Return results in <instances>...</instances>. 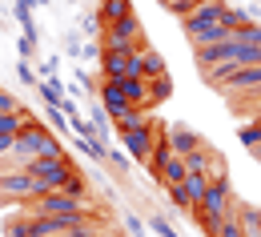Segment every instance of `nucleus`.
<instances>
[{"label": "nucleus", "instance_id": "obj_17", "mask_svg": "<svg viewBox=\"0 0 261 237\" xmlns=\"http://www.w3.org/2000/svg\"><path fill=\"white\" fill-rule=\"evenodd\" d=\"M181 185H185V193H189V205H201V197H205V189H209V177H205V173H185V181H181ZM193 209H189V213H193Z\"/></svg>", "mask_w": 261, "mask_h": 237}, {"label": "nucleus", "instance_id": "obj_8", "mask_svg": "<svg viewBox=\"0 0 261 237\" xmlns=\"http://www.w3.org/2000/svg\"><path fill=\"white\" fill-rule=\"evenodd\" d=\"M225 0H197L193 12L189 16H181V24H185V33H193V29H205V24H217L221 16H225Z\"/></svg>", "mask_w": 261, "mask_h": 237}, {"label": "nucleus", "instance_id": "obj_5", "mask_svg": "<svg viewBox=\"0 0 261 237\" xmlns=\"http://www.w3.org/2000/svg\"><path fill=\"white\" fill-rule=\"evenodd\" d=\"M121 133V145H125V153H129L133 161H149V153H153V141H157V121H145V125H133V129H117Z\"/></svg>", "mask_w": 261, "mask_h": 237}, {"label": "nucleus", "instance_id": "obj_13", "mask_svg": "<svg viewBox=\"0 0 261 237\" xmlns=\"http://www.w3.org/2000/svg\"><path fill=\"white\" fill-rule=\"evenodd\" d=\"M36 93H40V101L44 104H65V81L61 76H40V85H36Z\"/></svg>", "mask_w": 261, "mask_h": 237}, {"label": "nucleus", "instance_id": "obj_22", "mask_svg": "<svg viewBox=\"0 0 261 237\" xmlns=\"http://www.w3.org/2000/svg\"><path fill=\"white\" fill-rule=\"evenodd\" d=\"M100 33H105V20H100V12H85V16H81V36L100 40Z\"/></svg>", "mask_w": 261, "mask_h": 237}, {"label": "nucleus", "instance_id": "obj_27", "mask_svg": "<svg viewBox=\"0 0 261 237\" xmlns=\"http://www.w3.org/2000/svg\"><path fill=\"white\" fill-rule=\"evenodd\" d=\"M57 237H100V221L93 225V221H81V225H72V229H65V233Z\"/></svg>", "mask_w": 261, "mask_h": 237}, {"label": "nucleus", "instance_id": "obj_34", "mask_svg": "<svg viewBox=\"0 0 261 237\" xmlns=\"http://www.w3.org/2000/svg\"><path fill=\"white\" fill-rule=\"evenodd\" d=\"M81 48H85L81 33H68V36H65V52H68V57H81Z\"/></svg>", "mask_w": 261, "mask_h": 237}, {"label": "nucleus", "instance_id": "obj_38", "mask_svg": "<svg viewBox=\"0 0 261 237\" xmlns=\"http://www.w3.org/2000/svg\"><path fill=\"white\" fill-rule=\"evenodd\" d=\"M125 225H129V233H133V237H145V225H141V221H137V217H129V221H125Z\"/></svg>", "mask_w": 261, "mask_h": 237}, {"label": "nucleus", "instance_id": "obj_3", "mask_svg": "<svg viewBox=\"0 0 261 237\" xmlns=\"http://www.w3.org/2000/svg\"><path fill=\"white\" fill-rule=\"evenodd\" d=\"M40 193H44V185H40L24 165L0 173V201H20L24 205V201H33V197H40Z\"/></svg>", "mask_w": 261, "mask_h": 237}, {"label": "nucleus", "instance_id": "obj_32", "mask_svg": "<svg viewBox=\"0 0 261 237\" xmlns=\"http://www.w3.org/2000/svg\"><path fill=\"white\" fill-rule=\"evenodd\" d=\"M109 165H113V169H121V173H129V165H133V157H129V153H117V149H113V145H109Z\"/></svg>", "mask_w": 261, "mask_h": 237}, {"label": "nucleus", "instance_id": "obj_41", "mask_svg": "<svg viewBox=\"0 0 261 237\" xmlns=\"http://www.w3.org/2000/svg\"><path fill=\"white\" fill-rule=\"evenodd\" d=\"M65 4H81V0H65Z\"/></svg>", "mask_w": 261, "mask_h": 237}, {"label": "nucleus", "instance_id": "obj_16", "mask_svg": "<svg viewBox=\"0 0 261 237\" xmlns=\"http://www.w3.org/2000/svg\"><path fill=\"white\" fill-rule=\"evenodd\" d=\"M76 149L89 157V161H109V141H100V137H76Z\"/></svg>", "mask_w": 261, "mask_h": 237}, {"label": "nucleus", "instance_id": "obj_9", "mask_svg": "<svg viewBox=\"0 0 261 237\" xmlns=\"http://www.w3.org/2000/svg\"><path fill=\"white\" fill-rule=\"evenodd\" d=\"M117 85H121V93H125V101L133 109H149V85H145V76H117Z\"/></svg>", "mask_w": 261, "mask_h": 237}, {"label": "nucleus", "instance_id": "obj_18", "mask_svg": "<svg viewBox=\"0 0 261 237\" xmlns=\"http://www.w3.org/2000/svg\"><path fill=\"white\" fill-rule=\"evenodd\" d=\"M97 12H100V20H105V24H113V20L129 16V12H133V4H129V0H100V4H97Z\"/></svg>", "mask_w": 261, "mask_h": 237}, {"label": "nucleus", "instance_id": "obj_10", "mask_svg": "<svg viewBox=\"0 0 261 237\" xmlns=\"http://www.w3.org/2000/svg\"><path fill=\"white\" fill-rule=\"evenodd\" d=\"M197 145H205L193 129H185V125H169V149L177 153V157H185V153H193Z\"/></svg>", "mask_w": 261, "mask_h": 237}, {"label": "nucleus", "instance_id": "obj_37", "mask_svg": "<svg viewBox=\"0 0 261 237\" xmlns=\"http://www.w3.org/2000/svg\"><path fill=\"white\" fill-rule=\"evenodd\" d=\"M57 65H61V57H44V65H40V76H57Z\"/></svg>", "mask_w": 261, "mask_h": 237}, {"label": "nucleus", "instance_id": "obj_35", "mask_svg": "<svg viewBox=\"0 0 261 237\" xmlns=\"http://www.w3.org/2000/svg\"><path fill=\"white\" fill-rule=\"evenodd\" d=\"M16 52H20V61H29V57L36 52V40H29V36H20V40H16Z\"/></svg>", "mask_w": 261, "mask_h": 237}, {"label": "nucleus", "instance_id": "obj_31", "mask_svg": "<svg viewBox=\"0 0 261 237\" xmlns=\"http://www.w3.org/2000/svg\"><path fill=\"white\" fill-rule=\"evenodd\" d=\"M48 121H53V129H57V133H68V117H65V109L48 104Z\"/></svg>", "mask_w": 261, "mask_h": 237}, {"label": "nucleus", "instance_id": "obj_20", "mask_svg": "<svg viewBox=\"0 0 261 237\" xmlns=\"http://www.w3.org/2000/svg\"><path fill=\"white\" fill-rule=\"evenodd\" d=\"M237 141H241L249 153H253V149L261 145V121H257V117H253V121H245V125L237 129Z\"/></svg>", "mask_w": 261, "mask_h": 237}, {"label": "nucleus", "instance_id": "obj_30", "mask_svg": "<svg viewBox=\"0 0 261 237\" xmlns=\"http://www.w3.org/2000/svg\"><path fill=\"white\" fill-rule=\"evenodd\" d=\"M193 4H197V0H165L161 8H165V12H173V16H189Z\"/></svg>", "mask_w": 261, "mask_h": 237}, {"label": "nucleus", "instance_id": "obj_12", "mask_svg": "<svg viewBox=\"0 0 261 237\" xmlns=\"http://www.w3.org/2000/svg\"><path fill=\"white\" fill-rule=\"evenodd\" d=\"M185 173H189L185 157L169 153V161H165V165H161V173H157V185H177V181H185Z\"/></svg>", "mask_w": 261, "mask_h": 237}, {"label": "nucleus", "instance_id": "obj_33", "mask_svg": "<svg viewBox=\"0 0 261 237\" xmlns=\"http://www.w3.org/2000/svg\"><path fill=\"white\" fill-rule=\"evenodd\" d=\"M20 109H24V104L16 101L8 89H0V113H20Z\"/></svg>", "mask_w": 261, "mask_h": 237}, {"label": "nucleus", "instance_id": "obj_19", "mask_svg": "<svg viewBox=\"0 0 261 237\" xmlns=\"http://www.w3.org/2000/svg\"><path fill=\"white\" fill-rule=\"evenodd\" d=\"M4 237H33V213L8 217V221H4Z\"/></svg>", "mask_w": 261, "mask_h": 237}, {"label": "nucleus", "instance_id": "obj_43", "mask_svg": "<svg viewBox=\"0 0 261 237\" xmlns=\"http://www.w3.org/2000/svg\"><path fill=\"white\" fill-rule=\"evenodd\" d=\"M157 4H165V0H157Z\"/></svg>", "mask_w": 261, "mask_h": 237}, {"label": "nucleus", "instance_id": "obj_25", "mask_svg": "<svg viewBox=\"0 0 261 237\" xmlns=\"http://www.w3.org/2000/svg\"><path fill=\"white\" fill-rule=\"evenodd\" d=\"M169 189V201H173V209H181V213H189L193 205H189V193H185V185L177 181V185H165Z\"/></svg>", "mask_w": 261, "mask_h": 237}, {"label": "nucleus", "instance_id": "obj_14", "mask_svg": "<svg viewBox=\"0 0 261 237\" xmlns=\"http://www.w3.org/2000/svg\"><path fill=\"white\" fill-rule=\"evenodd\" d=\"M137 57H141V76H157V72H165V57L157 52V48H149V40L137 48Z\"/></svg>", "mask_w": 261, "mask_h": 237}, {"label": "nucleus", "instance_id": "obj_7", "mask_svg": "<svg viewBox=\"0 0 261 237\" xmlns=\"http://www.w3.org/2000/svg\"><path fill=\"white\" fill-rule=\"evenodd\" d=\"M97 97H100V104H105V113H109V121H125V117H129V109H133V104L125 101V93H121L117 76H105V81H100Z\"/></svg>", "mask_w": 261, "mask_h": 237}, {"label": "nucleus", "instance_id": "obj_11", "mask_svg": "<svg viewBox=\"0 0 261 237\" xmlns=\"http://www.w3.org/2000/svg\"><path fill=\"white\" fill-rule=\"evenodd\" d=\"M229 33H233V29L217 20V24H205V29H193V33H185V36H189V44H193V48H201V44H217V40H225Z\"/></svg>", "mask_w": 261, "mask_h": 237}, {"label": "nucleus", "instance_id": "obj_36", "mask_svg": "<svg viewBox=\"0 0 261 237\" xmlns=\"http://www.w3.org/2000/svg\"><path fill=\"white\" fill-rule=\"evenodd\" d=\"M81 61H100V40H89L81 48Z\"/></svg>", "mask_w": 261, "mask_h": 237}, {"label": "nucleus", "instance_id": "obj_1", "mask_svg": "<svg viewBox=\"0 0 261 237\" xmlns=\"http://www.w3.org/2000/svg\"><path fill=\"white\" fill-rule=\"evenodd\" d=\"M229 213H233V189H229V181H209V189H205L201 205L189 213V221L197 217V225L213 237V233H217V225L225 221Z\"/></svg>", "mask_w": 261, "mask_h": 237}, {"label": "nucleus", "instance_id": "obj_4", "mask_svg": "<svg viewBox=\"0 0 261 237\" xmlns=\"http://www.w3.org/2000/svg\"><path fill=\"white\" fill-rule=\"evenodd\" d=\"M24 169L33 173L44 189H61V185H65V177L72 173V161H68V153H65V157H33Z\"/></svg>", "mask_w": 261, "mask_h": 237}, {"label": "nucleus", "instance_id": "obj_2", "mask_svg": "<svg viewBox=\"0 0 261 237\" xmlns=\"http://www.w3.org/2000/svg\"><path fill=\"white\" fill-rule=\"evenodd\" d=\"M97 205L93 197H72L65 189H44L40 197L33 201H24V213H33V217H57V213H93Z\"/></svg>", "mask_w": 261, "mask_h": 237}, {"label": "nucleus", "instance_id": "obj_29", "mask_svg": "<svg viewBox=\"0 0 261 237\" xmlns=\"http://www.w3.org/2000/svg\"><path fill=\"white\" fill-rule=\"evenodd\" d=\"M16 76H20V85H29V89H36V85H40V76L33 72V65H29V61H16Z\"/></svg>", "mask_w": 261, "mask_h": 237}, {"label": "nucleus", "instance_id": "obj_24", "mask_svg": "<svg viewBox=\"0 0 261 237\" xmlns=\"http://www.w3.org/2000/svg\"><path fill=\"white\" fill-rule=\"evenodd\" d=\"M61 189H65V193H72V197H89V181H85L76 169L65 177V185H61Z\"/></svg>", "mask_w": 261, "mask_h": 237}, {"label": "nucleus", "instance_id": "obj_15", "mask_svg": "<svg viewBox=\"0 0 261 237\" xmlns=\"http://www.w3.org/2000/svg\"><path fill=\"white\" fill-rule=\"evenodd\" d=\"M145 85H149V104H161L173 97V81H169V72H157V76H145Z\"/></svg>", "mask_w": 261, "mask_h": 237}, {"label": "nucleus", "instance_id": "obj_28", "mask_svg": "<svg viewBox=\"0 0 261 237\" xmlns=\"http://www.w3.org/2000/svg\"><path fill=\"white\" fill-rule=\"evenodd\" d=\"M149 229H153L157 237H181L173 225H169V217H161V213H157V217H149Z\"/></svg>", "mask_w": 261, "mask_h": 237}, {"label": "nucleus", "instance_id": "obj_6", "mask_svg": "<svg viewBox=\"0 0 261 237\" xmlns=\"http://www.w3.org/2000/svg\"><path fill=\"white\" fill-rule=\"evenodd\" d=\"M257 89H261V65L233 68L225 81L217 85V93H241V97H257Z\"/></svg>", "mask_w": 261, "mask_h": 237}, {"label": "nucleus", "instance_id": "obj_23", "mask_svg": "<svg viewBox=\"0 0 261 237\" xmlns=\"http://www.w3.org/2000/svg\"><path fill=\"white\" fill-rule=\"evenodd\" d=\"M233 36H237V40H245V44H261V24H257V20H245V24H237V29H233Z\"/></svg>", "mask_w": 261, "mask_h": 237}, {"label": "nucleus", "instance_id": "obj_40", "mask_svg": "<svg viewBox=\"0 0 261 237\" xmlns=\"http://www.w3.org/2000/svg\"><path fill=\"white\" fill-rule=\"evenodd\" d=\"M253 157H257V165H261V145H257V149H253Z\"/></svg>", "mask_w": 261, "mask_h": 237}, {"label": "nucleus", "instance_id": "obj_21", "mask_svg": "<svg viewBox=\"0 0 261 237\" xmlns=\"http://www.w3.org/2000/svg\"><path fill=\"white\" fill-rule=\"evenodd\" d=\"M209 157H213V149H205V145H197L193 153H185V165H189V173H205V169H209Z\"/></svg>", "mask_w": 261, "mask_h": 237}, {"label": "nucleus", "instance_id": "obj_26", "mask_svg": "<svg viewBox=\"0 0 261 237\" xmlns=\"http://www.w3.org/2000/svg\"><path fill=\"white\" fill-rule=\"evenodd\" d=\"M213 237H249V233H245V229H241V221H237V217L229 213L225 221L217 225V233H213Z\"/></svg>", "mask_w": 261, "mask_h": 237}, {"label": "nucleus", "instance_id": "obj_42", "mask_svg": "<svg viewBox=\"0 0 261 237\" xmlns=\"http://www.w3.org/2000/svg\"><path fill=\"white\" fill-rule=\"evenodd\" d=\"M253 237H261V229H257V233H253Z\"/></svg>", "mask_w": 261, "mask_h": 237}, {"label": "nucleus", "instance_id": "obj_39", "mask_svg": "<svg viewBox=\"0 0 261 237\" xmlns=\"http://www.w3.org/2000/svg\"><path fill=\"white\" fill-rule=\"evenodd\" d=\"M29 4H33V8H40V4H48V0H29Z\"/></svg>", "mask_w": 261, "mask_h": 237}]
</instances>
